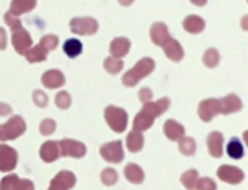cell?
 Instances as JSON below:
<instances>
[{
	"mask_svg": "<svg viewBox=\"0 0 248 190\" xmlns=\"http://www.w3.org/2000/svg\"><path fill=\"white\" fill-rule=\"evenodd\" d=\"M168 105H169L168 99H162V101H157L155 104H146L145 108L142 110V112L136 115L134 125L135 129L136 131H143L148 127H151L153 124L155 116L159 114H163L168 110Z\"/></svg>",
	"mask_w": 248,
	"mask_h": 190,
	"instance_id": "obj_1",
	"label": "cell"
},
{
	"mask_svg": "<svg viewBox=\"0 0 248 190\" xmlns=\"http://www.w3.org/2000/svg\"><path fill=\"white\" fill-rule=\"evenodd\" d=\"M153 68H155V63H153L152 58H143V60H140V63L135 67L134 70H131L128 74L124 76L122 81H124L125 85L132 87V85L136 84V81H139L140 78L151 74Z\"/></svg>",
	"mask_w": 248,
	"mask_h": 190,
	"instance_id": "obj_2",
	"label": "cell"
},
{
	"mask_svg": "<svg viewBox=\"0 0 248 190\" xmlns=\"http://www.w3.org/2000/svg\"><path fill=\"white\" fill-rule=\"evenodd\" d=\"M71 30L77 34H94L98 30V23L91 17H77L71 20Z\"/></svg>",
	"mask_w": 248,
	"mask_h": 190,
	"instance_id": "obj_3",
	"label": "cell"
},
{
	"mask_svg": "<svg viewBox=\"0 0 248 190\" xmlns=\"http://www.w3.org/2000/svg\"><path fill=\"white\" fill-rule=\"evenodd\" d=\"M107 121L116 132H122L126 127V114L122 110L109 107L107 110Z\"/></svg>",
	"mask_w": 248,
	"mask_h": 190,
	"instance_id": "obj_4",
	"label": "cell"
},
{
	"mask_svg": "<svg viewBox=\"0 0 248 190\" xmlns=\"http://www.w3.org/2000/svg\"><path fill=\"white\" fill-rule=\"evenodd\" d=\"M13 46L16 47V50L20 54L27 53L29 47L31 46V38L24 29L20 27V29L13 32Z\"/></svg>",
	"mask_w": 248,
	"mask_h": 190,
	"instance_id": "obj_5",
	"label": "cell"
},
{
	"mask_svg": "<svg viewBox=\"0 0 248 190\" xmlns=\"http://www.w3.org/2000/svg\"><path fill=\"white\" fill-rule=\"evenodd\" d=\"M151 36L152 41L157 46H163L168 40H169V33L168 29L163 23H155L151 29Z\"/></svg>",
	"mask_w": 248,
	"mask_h": 190,
	"instance_id": "obj_6",
	"label": "cell"
},
{
	"mask_svg": "<svg viewBox=\"0 0 248 190\" xmlns=\"http://www.w3.org/2000/svg\"><path fill=\"white\" fill-rule=\"evenodd\" d=\"M34 6H36V0H12L10 13L13 16H20L23 13L33 10Z\"/></svg>",
	"mask_w": 248,
	"mask_h": 190,
	"instance_id": "obj_7",
	"label": "cell"
},
{
	"mask_svg": "<svg viewBox=\"0 0 248 190\" xmlns=\"http://www.w3.org/2000/svg\"><path fill=\"white\" fill-rule=\"evenodd\" d=\"M129 47H131L129 40L124 37L115 38L114 41L111 43V53L114 54L115 57H122V56H125L128 53Z\"/></svg>",
	"mask_w": 248,
	"mask_h": 190,
	"instance_id": "obj_8",
	"label": "cell"
},
{
	"mask_svg": "<svg viewBox=\"0 0 248 190\" xmlns=\"http://www.w3.org/2000/svg\"><path fill=\"white\" fill-rule=\"evenodd\" d=\"M43 84L48 88H56L64 84V77L60 71H48L43 76Z\"/></svg>",
	"mask_w": 248,
	"mask_h": 190,
	"instance_id": "obj_9",
	"label": "cell"
},
{
	"mask_svg": "<svg viewBox=\"0 0 248 190\" xmlns=\"http://www.w3.org/2000/svg\"><path fill=\"white\" fill-rule=\"evenodd\" d=\"M64 53L68 57L74 58L77 56H79L82 53V44L81 41H78L77 38H70L64 43Z\"/></svg>",
	"mask_w": 248,
	"mask_h": 190,
	"instance_id": "obj_10",
	"label": "cell"
},
{
	"mask_svg": "<svg viewBox=\"0 0 248 190\" xmlns=\"http://www.w3.org/2000/svg\"><path fill=\"white\" fill-rule=\"evenodd\" d=\"M169 43L165 46V51L168 54V57L172 58L174 61H179L180 58L183 57V50L180 47V44L176 40H168Z\"/></svg>",
	"mask_w": 248,
	"mask_h": 190,
	"instance_id": "obj_11",
	"label": "cell"
},
{
	"mask_svg": "<svg viewBox=\"0 0 248 190\" xmlns=\"http://www.w3.org/2000/svg\"><path fill=\"white\" fill-rule=\"evenodd\" d=\"M183 26L189 33H200L204 29V21H203V19L197 17V16H189L187 19L185 20Z\"/></svg>",
	"mask_w": 248,
	"mask_h": 190,
	"instance_id": "obj_12",
	"label": "cell"
},
{
	"mask_svg": "<svg viewBox=\"0 0 248 190\" xmlns=\"http://www.w3.org/2000/svg\"><path fill=\"white\" fill-rule=\"evenodd\" d=\"M227 153H229L230 158H232V159H240V158H243L244 149H243L241 142H240L237 138H232V139L230 141L229 146H227Z\"/></svg>",
	"mask_w": 248,
	"mask_h": 190,
	"instance_id": "obj_13",
	"label": "cell"
},
{
	"mask_svg": "<svg viewBox=\"0 0 248 190\" xmlns=\"http://www.w3.org/2000/svg\"><path fill=\"white\" fill-rule=\"evenodd\" d=\"M211 99L210 101H204V102H202L200 104V116H202V119L203 121H210L211 116L216 114V112H218L220 111V108H218V104L214 107V108H211Z\"/></svg>",
	"mask_w": 248,
	"mask_h": 190,
	"instance_id": "obj_14",
	"label": "cell"
},
{
	"mask_svg": "<svg viewBox=\"0 0 248 190\" xmlns=\"http://www.w3.org/2000/svg\"><path fill=\"white\" fill-rule=\"evenodd\" d=\"M46 51H47V50H44V48L38 44L37 47L31 48V50L27 53V58L30 60V63L41 61V60H44V57H46Z\"/></svg>",
	"mask_w": 248,
	"mask_h": 190,
	"instance_id": "obj_15",
	"label": "cell"
},
{
	"mask_svg": "<svg viewBox=\"0 0 248 190\" xmlns=\"http://www.w3.org/2000/svg\"><path fill=\"white\" fill-rule=\"evenodd\" d=\"M58 38L56 37V36H46V37L41 38L40 46H41L44 50H53V48H56Z\"/></svg>",
	"mask_w": 248,
	"mask_h": 190,
	"instance_id": "obj_16",
	"label": "cell"
},
{
	"mask_svg": "<svg viewBox=\"0 0 248 190\" xmlns=\"http://www.w3.org/2000/svg\"><path fill=\"white\" fill-rule=\"evenodd\" d=\"M4 20H6V23L9 24V27H10L13 32L21 27V21L17 19V16H13L10 12H7V13L4 15Z\"/></svg>",
	"mask_w": 248,
	"mask_h": 190,
	"instance_id": "obj_17",
	"label": "cell"
},
{
	"mask_svg": "<svg viewBox=\"0 0 248 190\" xmlns=\"http://www.w3.org/2000/svg\"><path fill=\"white\" fill-rule=\"evenodd\" d=\"M217 63H218V53H217L214 48H210V50L204 54V64H207V65H210V67H214Z\"/></svg>",
	"mask_w": 248,
	"mask_h": 190,
	"instance_id": "obj_18",
	"label": "cell"
},
{
	"mask_svg": "<svg viewBox=\"0 0 248 190\" xmlns=\"http://www.w3.org/2000/svg\"><path fill=\"white\" fill-rule=\"evenodd\" d=\"M229 101H234L235 104H234V107H227V108H224L223 110V112L224 114H227V112H232V111H237V110H240L241 108V102L234 96V95H231V96H229V98H224L223 101H221V104H226L227 102V105H229ZM231 105V104H230Z\"/></svg>",
	"mask_w": 248,
	"mask_h": 190,
	"instance_id": "obj_19",
	"label": "cell"
},
{
	"mask_svg": "<svg viewBox=\"0 0 248 190\" xmlns=\"http://www.w3.org/2000/svg\"><path fill=\"white\" fill-rule=\"evenodd\" d=\"M194 148H196V145H194V142H193V139H182V142H180V151L182 152H185L186 155H190L194 151Z\"/></svg>",
	"mask_w": 248,
	"mask_h": 190,
	"instance_id": "obj_20",
	"label": "cell"
},
{
	"mask_svg": "<svg viewBox=\"0 0 248 190\" xmlns=\"http://www.w3.org/2000/svg\"><path fill=\"white\" fill-rule=\"evenodd\" d=\"M56 102H57V105L60 107V108H67V107L70 105V102H71L70 95L67 94V93H61V94H58L57 98H56Z\"/></svg>",
	"mask_w": 248,
	"mask_h": 190,
	"instance_id": "obj_21",
	"label": "cell"
},
{
	"mask_svg": "<svg viewBox=\"0 0 248 190\" xmlns=\"http://www.w3.org/2000/svg\"><path fill=\"white\" fill-rule=\"evenodd\" d=\"M34 101L37 102L40 107H44L46 102H47V96L43 94V93L38 91V93H34Z\"/></svg>",
	"mask_w": 248,
	"mask_h": 190,
	"instance_id": "obj_22",
	"label": "cell"
},
{
	"mask_svg": "<svg viewBox=\"0 0 248 190\" xmlns=\"http://www.w3.org/2000/svg\"><path fill=\"white\" fill-rule=\"evenodd\" d=\"M4 46H6V33L0 27V48H4Z\"/></svg>",
	"mask_w": 248,
	"mask_h": 190,
	"instance_id": "obj_23",
	"label": "cell"
},
{
	"mask_svg": "<svg viewBox=\"0 0 248 190\" xmlns=\"http://www.w3.org/2000/svg\"><path fill=\"white\" fill-rule=\"evenodd\" d=\"M191 1H193L194 4H197V6H204L207 0H191Z\"/></svg>",
	"mask_w": 248,
	"mask_h": 190,
	"instance_id": "obj_24",
	"label": "cell"
},
{
	"mask_svg": "<svg viewBox=\"0 0 248 190\" xmlns=\"http://www.w3.org/2000/svg\"><path fill=\"white\" fill-rule=\"evenodd\" d=\"M119 1H121V3H122L124 6H129V4H131V3H132L134 0H119Z\"/></svg>",
	"mask_w": 248,
	"mask_h": 190,
	"instance_id": "obj_25",
	"label": "cell"
}]
</instances>
